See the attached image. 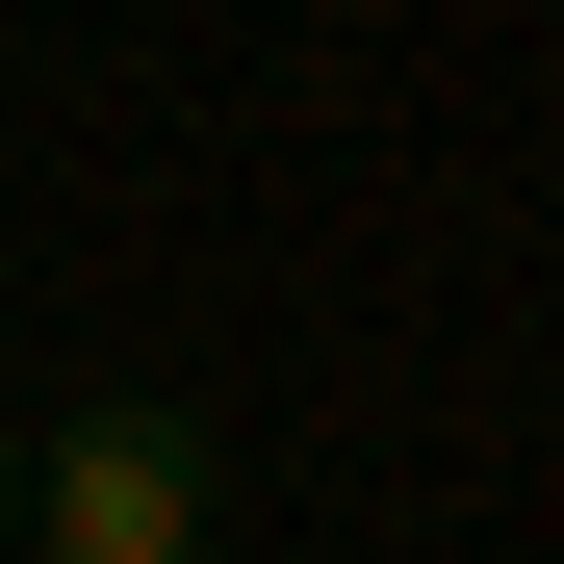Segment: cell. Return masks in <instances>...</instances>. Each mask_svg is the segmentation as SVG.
I'll use <instances>...</instances> for the list:
<instances>
[{
  "label": "cell",
  "mask_w": 564,
  "mask_h": 564,
  "mask_svg": "<svg viewBox=\"0 0 564 564\" xmlns=\"http://www.w3.org/2000/svg\"><path fill=\"white\" fill-rule=\"evenodd\" d=\"M206 411L180 386H104V411H52L26 436V564H206Z\"/></svg>",
  "instance_id": "6da1fadb"
},
{
  "label": "cell",
  "mask_w": 564,
  "mask_h": 564,
  "mask_svg": "<svg viewBox=\"0 0 564 564\" xmlns=\"http://www.w3.org/2000/svg\"><path fill=\"white\" fill-rule=\"evenodd\" d=\"M0 564H26V436H0Z\"/></svg>",
  "instance_id": "7a4b0ae2"
}]
</instances>
